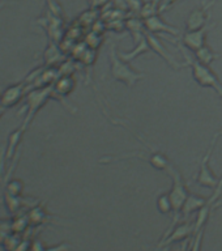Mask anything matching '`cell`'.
Masks as SVG:
<instances>
[{
	"instance_id": "cell-1",
	"label": "cell",
	"mask_w": 222,
	"mask_h": 251,
	"mask_svg": "<svg viewBox=\"0 0 222 251\" xmlns=\"http://www.w3.org/2000/svg\"><path fill=\"white\" fill-rule=\"evenodd\" d=\"M179 50L183 52L184 59H186V66L191 68L192 77L201 88H212L216 90V93L219 94L222 100V82L219 76L212 71L209 66H204L200 62L196 60L195 56H192L188 52L183 50V47H179Z\"/></svg>"
},
{
	"instance_id": "cell-10",
	"label": "cell",
	"mask_w": 222,
	"mask_h": 251,
	"mask_svg": "<svg viewBox=\"0 0 222 251\" xmlns=\"http://www.w3.org/2000/svg\"><path fill=\"white\" fill-rule=\"evenodd\" d=\"M143 21H144L145 30L149 31V33H153V34H157V33H168V34L172 35L179 34V30L176 27L169 25L168 23H165L164 20L161 19L160 15L150 16V17L143 20Z\"/></svg>"
},
{
	"instance_id": "cell-7",
	"label": "cell",
	"mask_w": 222,
	"mask_h": 251,
	"mask_svg": "<svg viewBox=\"0 0 222 251\" xmlns=\"http://www.w3.org/2000/svg\"><path fill=\"white\" fill-rule=\"evenodd\" d=\"M194 233H195V223L192 224L184 221V223L176 224L169 233H165V237L162 242L160 243V247H166L175 242H182L184 239L190 238Z\"/></svg>"
},
{
	"instance_id": "cell-13",
	"label": "cell",
	"mask_w": 222,
	"mask_h": 251,
	"mask_svg": "<svg viewBox=\"0 0 222 251\" xmlns=\"http://www.w3.org/2000/svg\"><path fill=\"white\" fill-rule=\"evenodd\" d=\"M194 56H195L197 62H200L201 64H204V66H211L212 63L219 58L220 55L212 50L208 45H205V46H203L197 51H195V52H194Z\"/></svg>"
},
{
	"instance_id": "cell-11",
	"label": "cell",
	"mask_w": 222,
	"mask_h": 251,
	"mask_svg": "<svg viewBox=\"0 0 222 251\" xmlns=\"http://www.w3.org/2000/svg\"><path fill=\"white\" fill-rule=\"evenodd\" d=\"M211 198H204V196L195 195V194H191L187 196L186 199V203L183 205V209H182V215L183 217H187V216L192 215L194 212H199L203 207H205L208 203H209Z\"/></svg>"
},
{
	"instance_id": "cell-16",
	"label": "cell",
	"mask_w": 222,
	"mask_h": 251,
	"mask_svg": "<svg viewBox=\"0 0 222 251\" xmlns=\"http://www.w3.org/2000/svg\"><path fill=\"white\" fill-rule=\"evenodd\" d=\"M157 208L158 211L162 213V215H169L173 212V203L170 196H169V192H165L162 195H160L157 198Z\"/></svg>"
},
{
	"instance_id": "cell-4",
	"label": "cell",
	"mask_w": 222,
	"mask_h": 251,
	"mask_svg": "<svg viewBox=\"0 0 222 251\" xmlns=\"http://www.w3.org/2000/svg\"><path fill=\"white\" fill-rule=\"evenodd\" d=\"M140 158L149 165L154 168L156 170H162V172H168L169 168L172 166V162L169 161V158L162 153L157 152V151H152V152H145V151H140V152H128V153H122L118 156H105L102 157L101 160L98 162L101 164H109V162H114V161H121V160H127V158Z\"/></svg>"
},
{
	"instance_id": "cell-5",
	"label": "cell",
	"mask_w": 222,
	"mask_h": 251,
	"mask_svg": "<svg viewBox=\"0 0 222 251\" xmlns=\"http://www.w3.org/2000/svg\"><path fill=\"white\" fill-rule=\"evenodd\" d=\"M220 135H222V131L217 132L215 136H213V140H212V143H211V147L208 148L207 153L204 154L203 160L200 161L199 173H197V176H196V183L199 184V186H201V187L212 188V190H215V188L220 184V182H221V179H220L219 176H216L215 173L212 172L211 165H209L212 153H213V149H215V145H216V143H217V139L220 137Z\"/></svg>"
},
{
	"instance_id": "cell-3",
	"label": "cell",
	"mask_w": 222,
	"mask_h": 251,
	"mask_svg": "<svg viewBox=\"0 0 222 251\" xmlns=\"http://www.w3.org/2000/svg\"><path fill=\"white\" fill-rule=\"evenodd\" d=\"M166 173L173 178V187L169 191V196L172 199L173 213H174V220H173L172 226L166 231V233H169L178 224V219L182 215V209H183V205L186 203L187 196L190 195V191L187 190V184L184 182L183 176H182L179 170H176L174 165H172Z\"/></svg>"
},
{
	"instance_id": "cell-22",
	"label": "cell",
	"mask_w": 222,
	"mask_h": 251,
	"mask_svg": "<svg viewBox=\"0 0 222 251\" xmlns=\"http://www.w3.org/2000/svg\"><path fill=\"white\" fill-rule=\"evenodd\" d=\"M3 111H4V107H3V109H0V115L3 114Z\"/></svg>"
},
{
	"instance_id": "cell-6",
	"label": "cell",
	"mask_w": 222,
	"mask_h": 251,
	"mask_svg": "<svg viewBox=\"0 0 222 251\" xmlns=\"http://www.w3.org/2000/svg\"><path fill=\"white\" fill-rule=\"evenodd\" d=\"M216 26V24H207L205 26L196 29V30L186 31L182 37V43H183L186 49L191 52H195L199 49L207 45V35L208 31H211L213 27Z\"/></svg>"
},
{
	"instance_id": "cell-21",
	"label": "cell",
	"mask_w": 222,
	"mask_h": 251,
	"mask_svg": "<svg viewBox=\"0 0 222 251\" xmlns=\"http://www.w3.org/2000/svg\"><path fill=\"white\" fill-rule=\"evenodd\" d=\"M4 5H5V3H0V9H1V8H3Z\"/></svg>"
},
{
	"instance_id": "cell-8",
	"label": "cell",
	"mask_w": 222,
	"mask_h": 251,
	"mask_svg": "<svg viewBox=\"0 0 222 251\" xmlns=\"http://www.w3.org/2000/svg\"><path fill=\"white\" fill-rule=\"evenodd\" d=\"M216 1L217 0H209L207 3H204L201 7L194 9L186 20V30L191 31L205 26L208 23V17H209V11L215 5Z\"/></svg>"
},
{
	"instance_id": "cell-9",
	"label": "cell",
	"mask_w": 222,
	"mask_h": 251,
	"mask_svg": "<svg viewBox=\"0 0 222 251\" xmlns=\"http://www.w3.org/2000/svg\"><path fill=\"white\" fill-rule=\"evenodd\" d=\"M145 38H147V42H148L149 47H150V50L152 52H156L161 56V58L164 59L165 62L169 63L173 68H175V70H179V68H183L186 67V64H179V63L176 62L175 58L173 56L170 52L168 51V49L165 47V45L162 43L160 37H157L156 34H153V33H149V31L145 30Z\"/></svg>"
},
{
	"instance_id": "cell-19",
	"label": "cell",
	"mask_w": 222,
	"mask_h": 251,
	"mask_svg": "<svg viewBox=\"0 0 222 251\" xmlns=\"http://www.w3.org/2000/svg\"><path fill=\"white\" fill-rule=\"evenodd\" d=\"M88 3H89L90 8H96V3H97V0H88Z\"/></svg>"
},
{
	"instance_id": "cell-15",
	"label": "cell",
	"mask_w": 222,
	"mask_h": 251,
	"mask_svg": "<svg viewBox=\"0 0 222 251\" xmlns=\"http://www.w3.org/2000/svg\"><path fill=\"white\" fill-rule=\"evenodd\" d=\"M21 96H23V86L20 85V86H12V88H9V89L4 93L3 97H1L4 107L15 105L16 102L19 101Z\"/></svg>"
},
{
	"instance_id": "cell-17",
	"label": "cell",
	"mask_w": 222,
	"mask_h": 251,
	"mask_svg": "<svg viewBox=\"0 0 222 251\" xmlns=\"http://www.w3.org/2000/svg\"><path fill=\"white\" fill-rule=\"evenodd\" d=\"M176 1H179V0H165L164 4L160 7V12H165L168 8H172Z\"/></svg>"
},
{
	"instance_id": "cell-2",
	"label": "cell",
	"mask_w": 222,
	"mask_h": 251,
	"mask_svg": "<svg viewBox=\"0 0 222 251\" xmlns=\"http://www.w3.org/2000/svg\"><path fill=\"white\" fill-rule=\"evenodd\" d=\"M109 62H110V72L115 81L123 82L124 85L132 88L139 80L145 77V75L137 72L129 66L128 62H125L121 58V55L117 51L115 46L111 45L109 49Z\"/></svg>"
},
{
	"instance_id": "cell-12",
	"label": "cell",
	"mask_w": 222,
	"mask_h": 251,
	"mask_svg": "<svg viewBox=\"0 0 222 251\" xmlns=\"http://www.w3.org/2000/svg\"><path fill=\"white\" fill-rule=\"evenodd\" d=\"M74 85H76L74 78L71 75H66V76H62V77L59 78L52 89H54L55 94L67 96V94H70L74 89Z\"/></svg>"
},
{
	"instance_id": "cell-18",
	"label": "cell",
	"mask_w": 222,
	"mask_h": 251,
	"mask_svg": "<svg viewBox=\"0 0 222 251\" xmlns=\"http://www.w3.org/2000/svg\"><path fill=\"white\" fill-rule=\"evenodd\" d=\"M71 249L70 245H67V243H62V245H59L56 247H51V249H47L46 251H68Z\"/></svg>"
},
{
	"instance_id": "cell-20",
	"label": "cell",
	"mask_w": 222,
	"mask_h": 251,
	"mask_svg": "<svg viewBox=\"0 0 222 251\" xmlns=\"http://www.w3.org/2000/svg\"><path fill=\"white\" fill-rule=\"evenodd\" d=\"M221 205H222V201H219V203H216V208L221 207Z\"/></svg>"
},
{
	"instance_id": "cell-14",
	"label": "cell",
	"mask_w": 222,
	"mask_h": 251,
	"mask_svg": "<svg viewBox=\"0 0 222 251\" xmlns=\"http://www.w3.org/2000/svg\"><path fill=\"white\" fill-rule=\"evenodd\" d=\"M150 50V47H149L148 42H147V38H143L141 41H139V42L136 43V46H135V49L131 51H128V52H121V58L123 59V60H125V62H132L133 59L136 58V56H139V55L141 54H145V52H149Z\"/></svg>"
}]
</instances>
